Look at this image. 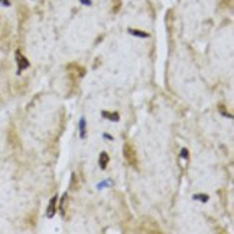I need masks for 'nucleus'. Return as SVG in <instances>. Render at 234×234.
Here are the masks:
<instances>
[{
  "mask_svg": "<svg viewBox=\"0 0 234 234\" xmlns=\"http://www.w3.org/2000/svg\"><path fill=\"white\" fill-rule=\"evenodd\" d=\"M65 71L68 74V78L72 84H78L79 79L83 78L85 75V68H84L83 65L77 64V62H71L65 67Z\"/></svg>",
  "mask_w": 234,
  "mask_h": 234,
  "instance_id": "1",
  "label": "nucleus"
},
{
  "mask_svg": "<svg viewBox=\"0 0 234 234\" xmlns=\"http://www.w3.org/2000/svg\"><path fill=\"white\" fill-rule=\"evenodd\" d=\"M139 231H140V233H152V234L162 233V230H160L159 224L156 223L153 218H150V217H146V218H143V221H142V223H140V226H139Z\"/></svg>",
  "mask_w": 234,
  "mask_h": 234,
  "instance_id": "2",
  "label": "nucleus"
},
{
  "mask_svg": "<svg viewBox=\"0 0 234 234\" xmlns=\"http://www.w3.org/2000/svg\"><path fill=\"white\" fill-rule=\"evenodd\" d=\"M123 155H125V159L127 160V163L133 168L137 166V152L135 145H132L130 142H126L125 147H123Z\"/></svg>",
  "mask_w": 234,
  "mask_h": 234,
  "instance_id": "3",
  "label": "nucleus"
},
{
  "mask_svg": "<svg viewBox=\"0 0 234 234\" xmlns=\"http://www.w3.org/2000/svg\"><path fill=\"white\" fill-rule=\"evenodd\" d=\"M16 61H18V68L22 71V69H26L29 67V61L26 59V57H23V53L20 51L16 52Z\"/></svg>",
  "mask_w": 234,
  "mask_h": 234,
  "instance_id": "4",
  "label": "nucleus"
},
{
  "mask_svg": "<svg viewBox=\"0 0 234 234\" xmlns=\"http://www.w3.org/2000/svg\"><path fill=\"white\" fill-rule=\"evenodd\" d=\"M57 195H53L52 198H51V201H49V205H48V211H46V217L48 218H52L53 214H55V211H57Z\"/></svg>",
  "mask_w": 234,
  "mask_h": 234,
  "instance_id": "5",
  "label": "nucleus"
},
{
  "mask_svg": "<svg viewBox=\"0 0 234 234\" xmlns=\"http://www.w3.org/2000/svg\"><path fill=\"white\" fill-rule=\"evenodd\" d=\"M109 160H110L109 155H107L106 152H101V153H100V158H98V163H100V168H101V169H106L107 165H109Z\"/></svg>",
  "mask_w": 234,
  "mask_h": 234,
  "instance_id": "6",
  "label": "nucleus"
},
{
  "mask_svg": "<svg viewBox=\"0 0 234 234\" xmlns=\"http://www.w3.org/2000/svg\"><path fill=\"white\" fill-rule=\"evenodd\" d=\"M68 202H69V198H68V195H65L64 198H62V202H61V214H62V217H65V214H67Z\"/></svg>",
  "mask_w": 234,
  "mask_h": 234,
  "instance_id": "7",
  "label": "nucleus"
},
{
  "mask_svg": "<svg viewBox=\"0 0 234 234\" xmlns=\"http://www.w3.org/2000/svg\"><path fill=\"white\" fill-rule=\"evenodd\" d=\"M71 191H77L79 189V182H78V176L75 174H72V179H71Z\"/></svg>",
  "mask_w": 234,
  "mask_h": 234,
  "instance_id": "8",
  "label": "nucleus"
},
{
  "mask_svg": "<svg viewBox=\"0 0 234 234\" xmlns=\"http://www.w3.org/2000/svg\"><path fill=\"white\" fill-rule=\"evenodd\" d=\"M103 116L106 117V119H110V120H114V121H117L119 119H120V116H119V113H109V111H103Z\"/></svg>",
  "mask_w": 234,
  "mask_h": 234,
  "instance_id": "9",
  "label": "nucleus"
},
{
  "mask_svg": "<svg viewBox=\"0 0 234 234\" xmlns=\"http://www.w3.org/2000/svg\"><path fill=\"white\" fill-rule=\"evenodd\" d=\"M129 32H132V35L142 36V38H149V33H147V32H142V30H133V29H129Z\"/></svg>",
  "mask_w": 234,
  "mask_h": 234,
  "instance_id": "10",
  "label": "nucleus"
},
{
  "mask_svg": "<svg viewBox=\"0 0 234 234\" xmlns=\"http://www.w3.org/2000/svg\"><path fill=\"white\" fill-rule=\"evenodd\" d=\"M0 3L4 4V6H9V4H10V2H9V0H0Z\"/></svg>",
  "mask_w": 234,
  "mask_h": 234,
  "instance_id": "11",
  "label": "nucleus"
}]
</instances>
